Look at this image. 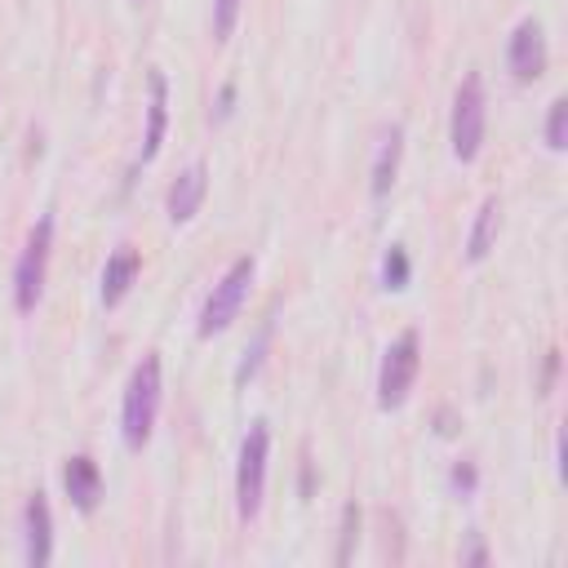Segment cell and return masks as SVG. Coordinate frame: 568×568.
<instances>
[{
	"mask_svg": "<svg viewBox=\"0 0 568 568\" xmlns=\"http://www.w3.org/2000/svg\"><path fill=\"white\" fill-rule=\"evenodd\" d=\"M49 253H53V217H40L27 231V244L13 266V306L18 311H36V302L44 293V275H49Z\"/></svg>",
	"mask_w": 568,
	"mask_h": 568,
	"instance_id": "obj_3",
	"label": "cell"
},
{
	"mask_svg": "<svg viewBox=\"0 0 568 568\" xmlns=\"http://www.w3.org/2000/svg\"><path fill=\"white\" fill-rule=\"evenodd\" d=\"M466 564H488V550H484V541H479V532H470V541H466V555H462Z\"/></svg>",
	"mask_w": 568,
	"mask_h": 568,
	"instance_id": "obj_22",
	"label": "cell"
},
{
	"mask_svg": "<svg viewBox=\"0 0 568 568\" xmlns=\"http://www.w3.org/2000/svg\"><path fill=\"white\" fill-rule=\"evenodd\" d=\"M253 271H257V262H253L248 253L226 266V275L209 288V297H204V306H200V337L222 333V328L240 315V306H244V297H248V284H253Z\"/></svg>",
	"mask_w": 568,
	"mask_h": 568,
	"instance_id": "obj_4",
	"label": "cell"
},
{
	"mask_svg": "<svg viewBox=\"0 0 568 568\" xmlns=\"http://www.w3.org/2000/svg\"><path fill=\"white\" fill-rule=\"evenodd\" d=\"M266 342H271V320L257 328V337H253V346L244 351V359H240V368H235V382H248L257 368H262V355H266Z\"/></svg>",
	"mask_w": 568,
	"mask_h": 568,
	"instance_id": "obj_17",
	"label": "cell"
},
{
	"mask_svg": "<svg viewBox=\"0 0 568 568\" xmlns=\"http://www.w3.org/2000/svg\"><path fill=\"white\" fill-rule=\"evenodd\" d=\"M399 155H404V129H399V124H390V129H382V142H377V155H373V178H368V191H373L377 200L395 186Z\"/></svg>",
	"mask_w": 568,
	"mask_h": 568,
	"instance_id": "obj_13",
	"label": "cell"
},
{
	"mask_svg": "<svg viewBox=\"0 0 568 568\" xmlns=\"http://www.w3.org/2000/svg\"><path fill=\"white\" fill-rule=\"evenodd\" d=\"M355 537H359V506H355V501H346V506H342V546H337V564H346V559H351Z\"/></svg>",
	"mask_w": 568,
	"mask_h": 568,
	"instance_id": "obj_19",
	"label": "cell"
},
{
	"mask_svg": "<svg viewBox=\"0 0 568 568\" xmlns=\"http://www.w3.org/2000/svg\"><path fill=\"white\" fill-rule=\"evenodd\" d=\"M138 271H142V257H138V248H115L111 257H106V266H102V306H115V302H124V293L133 288V280H138Z\"/></svg>",
	"mask_w": 568,
	"mask_h": 568,
	"instance_id": "obj_11",
	"label": "cell"
},
{
	"mask_svg": "<svg viewBox=\"0 0 568 568\" xmlns=\"http://www.w3.org/2000/svg\"><path fill=\"white\" fill-rule=\"evenodd\" d=\"M231 106H235V84L226 80V84L217 89V102H213V120H226V115H231Z\"/></svg>",
	"mask_w": 568,
	"mask_h": 568,
	"instance_id": "obj_21",
	"label": "cell"
},
{
	"mask_svg": "<svg viewBox=\"0 0 568 568\" xmlns=\"http://www.w3.org/2000/svg\"><path fill=\"white\" fill-rule=\"evenodd\" d=\"M62 484H67V497H71L75 510H84V515L98 510V501H102V470H98V462L89 453H75L67 462Z\"/></svg>",
	"mask_w": 568,
	"mask_h": 568,
	"instance_id": "obj_10",
	"label": "cell"
},
{
	"mask_svg": "<svg viewBox=\"0 0 568 568\" xmlns=\"http://www.w3.org/2000/svg\"><path fill=\"white\" fill-rule=\"evenodd\" d=\"M266 457H271V430L266 422H253L244 430L240 444V462H235V510L240 519H257L262 510V493H266Z\"/></svg>",
	"mask_w": 568,
	"mask_h": 568,
	"instance_id": "obj_2",
	"label": "cell"
},
{
	"mask_svg": "<svg viewBox=\"0 0 568 568\" xmlns=\"http://www.w3.org/2000/svg\"><path fill=\"white\" fill-rule=\"evenodd\" d=\"M164 124H169V84H164V71H151V102H146V133H142V151L138 160H155L160 142H164Z\"/></svg>",
	"mask_w": 568,
	"mask_h": 568,
	"instance_id": "obj_12",
	"label": "cell"
},
{
	"mask_svg": "<svg viewBox=\"0 0 568 568\" xmlns=\"http://www.w3.org/2000/svg\"><path fill=\"white\" fill-rule=\"evenodd\" d=\"M448 484H453V493L470 497V493H475V484H479V475H475V466H470V462H457V466L448 470Z\"/></svg>",
	"mask_w": 568,
	"mask_h": 568,
	"instance_id": "obj_20",
	"label": "cell"
},
{
	"mask_svg": "<svg viewBox=\"0 0 568 568\" xmlns=\"http://www.w3.org/2000/svg\"><path fill=\"white\" fill-rule=\"evenodd\" d=\"M555 368H559V351H546V373H541V395L550 390V382H555Z\"/></svg>",
	"mask_w": 568,
	"mask_h": 568,
	"instance_id": "obj_23",
	"label": "cell"
},
{
	"mask_svg": "<svg viewBox=\"0 0 568 568\" xmlns=\"http://www.w3.org/2000/svg\"><path fill=\"white\" fill-rule=\"evenodd\" d=\"M497 222H501V200L488 195V200L479 204L475 222H470V235H466V262H484V257H488V248H493V240H497Z\"/></svg>",
	"mask_w": 568,
	"mask_h": 568,
	"instance_id": "obj_14",
	"label": "cell"
},
{
	"mask_svg": "<svg viewBox=\"0 0 568 568\" xmlns=\"http://www.w3.org/2000/svg\"><path fill=\"white\" fill-rule=\"evenodd\" d=\"M484 106H488V98H484V80H479L475 71L462 75V84H457V93H453V124H448L453 155H457L462 164L475 160L479 146H484Z\"/></svg>",
	"mask_w": 568,
	"mask_h": 568,
	"instance_id": "obj_6",
	"label": "cell"
},
{
	"mask_svg": "<svg viewBox=\"0 0 568 568\" xmlns=\"http://www.w3.org/2000/svg\"><path fill=\"white\" fill-rule=\"evenodd\" d=\"M506 67L519 84L537 80L546 71V36H541V22L537 18H524L515 31H510V44H506Z\"/></svg>",
	"mask_w": 568,
	"mask_h": 568,
	"instance_id": "obj_7",
	"label": "cell"
},
{
	"mask_svg": "<svg viewBox=\"0 0 568 568\" xmlns=\"http://www.w3.org/2000/svg\"><path fill=\"white\" fill-rule=\"evenodd\" d=\"M417 368H422V337L417 328H404L386 355H382V368H377V404L382 408H399L417 382Z\"/></svg>",
	"mask_w": 568,
	"mask_h": 568,
	"instance_id": "obj_5",
	"label": "cell"
},
{
	"mask_svg": "<svg viewBox=\"0 0 568 568\" xmlns=\"http://www.w3.org/2000/svg\"><path fill=\"white\" fill-rule=\"evenodd\" d=\"M240 4L244 0H213V40H226L240 22Z\"/></svg>",
	"mask_w": 568,
	"mask_h": 568,
	"instance_id": "obj_18",
	"label": "cell"
},
{
	"mask_svg": "<svg viewBox=\"0 0 568 568\" xmlns=\"http://www.w3.org/2000/svg\"><path fill=\"white\" fill-rule=\"evenodd\" d=\"M382 284L386 288H404L408 284V253H404V244H390L386 248V257H382Z\"/></svg>",
	"mask_w": 568,
	"mask_h": 568,
	"instance_id": "obj_16",
	"label": "cell"
},
{
	"mask_svg": "<svg viewBox=\"0 0 568 568\" xmlns=\"http://www.w3.org/2000/svg\"><path fill=\"white\" fill-rule=\"evenodd\" d=\"M204 195H209V169H204V160H195V164H186V169L173 178V186H169V195H164L169 222H173V226H178V222H191V217L200 213Z\"/></svg>",
	"mask_w": 568,
	"mask_h": 568,
	"instance_id": "obj_8",
	"label": "cell"
},
{
	"mask_svg": "<svg viewBox=\"0 0 568 568\" xmlns=\"http://www.w3.org/2000/svg\"><path fill=\"white\" fill-rule=\"evenodd\" d=\"M160 395H164V382H160V355H142L138 368L129 373V386H124V404H120V435L124 444L138 453L151 430H155V417H160Z\"/></svg>",
	"mask_w": 568,
	"mask_h": 568,
	"instance_id": "obj_1",
	"label": "cell"
},
{
	"mask_svg": "<svg viewBox=\"0 0 568 568\" xmlns=\"http://www.w3.org/2000/svg\"><path fill=\"white\" fill-rule=\"evenodd\" d=\"M546 146L550 151H564L568 146V102L555 98L550 111H546Z\"/></svg>",
	"mask_w": 568,
	"mask_h": 568,
	"instance_id": "obj_15",
	"label": "cell"
},
{
	"mask_svg": "<svg viewBox=\"0 0 568 568\" xmlns=\"http://www.w3.org/2000/svg\"><path fill=\"white\" fill-rule=\"evenodd\" d=\"M22 541H27V564L31 568H44L53 559V515H49L44 493H31L27 506H22Z\"/></svg>",
	"mask_w": 568,
	"mask_h": 568,
	"instance_id": "obj_9",
	"label": "cell"
}]
</instances>
